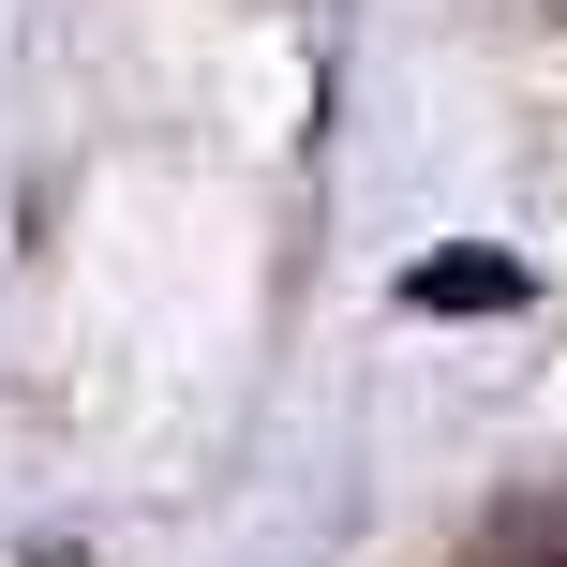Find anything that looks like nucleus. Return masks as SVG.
I'll return each instance as SVG.
<instances>
[{
  "instance_id": "obj_2",
  "label": "nucleus",
  "mask_w": 567,
  "mask_h": 567,
  "mask_svg": "<svg viewBox=\"0 0 567 567\" xmlns=\"http://www.w3.org/2000/svg\"><path fill=\"white\" fill-rule=\"evenodd\" d=\"M463 567H567V493H508V508L463 538Z\"/></svg>"
},
{
  "instance_id": "obj_1",
  "label": "nucleus",
  "mask_w": 567,
  "mask_h": 567,
  "mask_svg": "<svg viewBox=\"0 0 567 567\" xmlns=\"http://www.w3.org/2000/svg\"><path fill=\"white\" fill-rule=\"evenodd\" d=\"M403 313H523V269L508 255H419L403 269Z\"/></svg>"
}]
</instances>
